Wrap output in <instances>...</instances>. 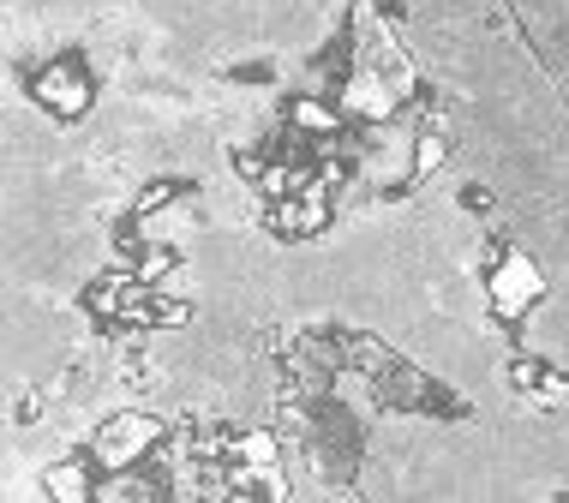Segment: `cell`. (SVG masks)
I'll return each mask as SVG.
<instances>
[{"label": "cell", "mask_w": 569, "mask_h": 503, "mask_svg": "<svg viewBox=\"0 0 569 503\" xmlns=\"http://www.w3.org/2000/svg\"><path fill=\"white\" fill-rule=\"evenodd\" d=\"M49 492H60V497H90V492H97V485H90V474H67V467H54V474H49Z\"/></svg>", "instance_id": "4"}, {"label": "cell", "mask_w": 569, "mask_h": 503, "mask_svg": "<svg viewBox=\"0 0 569 503\" xmlns=\"http://www.w3.org/2000/svg\"><path fill=\"white\" fill-rule=\"evenodd\" d=\"M30 97H37L42 114L79 120V114H90V102H97V72L84 67V54H54L49 67H37Z\"/></svg>", "instance_id": "2"}, {"label": "cell", "mask_w": 569, "mask_h": 503, "mask_svg": "<svg viewBox=\"0 0 569 503\" xmlns=\"http://www.w3.org/2000/svg\"><path fill=\"white\" fill-rule=\"evenodd\" d=\"M97 497H109V503H132V497H162V485L157 480H144V474H132V467H120V474H109L97 485Z\"/></svg>", "instance_id": "3"}, {"label": "cell", "mask_w": 569, "mask_h": 503, "mask_svg": "<svg viewBox=\"0 0 569 503\" xmlns=\"http://www.w3.org/2000/svg\"><path fill=\"white\" fill-rule=\"evenodd\" d=\"M168 437V425L157 414H144V408H127V414H109L97 425V437H90V462L102 467V474H120V467H144L157 444Z\"/></svg>", "instance_id": "1"}]
</instances>
